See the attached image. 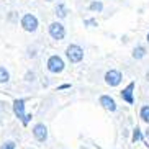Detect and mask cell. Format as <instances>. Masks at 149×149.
<instances>
[{"label": "cell", "instance_id": "cell-1", "mask_svg": "<svg viewBox=\"0 0 149 149\" xmlns=\"http://www.w3.org/2000/svg\"><path fill=\"white\" fill-rule=\"evenodd\" d=\"M66 56L72 64H77V62H80L84 59V49L79 44H69L66 49Z\"/></svg>", "mask_w": 149, "mask_h": 149}, {"label": "cell", "instance_id": "cell-2", "mask_svg": "<svg viewBox=\"0 0 149 149\" xmlns=\"http://www.w3.org/2000/svg\"><path fill=\"white\" fill-rule=\"evenodd\" d=\"M46 66H48V70L51 74H61L62 70H64V67H66V64H64L61 56L54 54V56H51L48 59V64Z\"/></svg>", "mask_w": 149, "mask_h": 149}, {"label": "cell", "instance_id": "cell-3", "mask_svg": "<svg viewBox=\"0 0 149 149\" xmlns=\"http://www.w3.org/2000/svg\"><path fill=\"white\" fill-rule=\"evenodd\" d=\"M38 18L35 17V15H31V13H26V15H23L22 18V26L25 31H28V33H35L36 30H38Z\"/></svg>", "mask_w": 149, "mask_h": 149}, {"label": "cell", "instance_id": "cell-4", "mask_svg": "<svg viewBox=\"0 0 149 149\" xmlns=\"http://www.w3.org/2000/svg\"><path fill=\"white\" fill-rule=\"evenodd\" d=\"M49 36L56 41L64 40V36H66V28H64V25L59 23V22L51 23V25H49Z\"/></svg>", "mask_w": 149, "mask_h": 149}, {"label": "cell", "instance_id": "cell-5", "mask_svg": "<svg viewBox=\"0 0 149 149\" xmlns=\"http://www.w3.org/2000/svg\"><path fill=\"white\" fill-rule=\"evenodd\" d=\"M121 80H123V74L120 72V70H116V69H110L108 72L105 74V84L110 85V87H116V85H120Z\"/></svg>", "mask_w": 149, "mask_h": 149}, {"label": "cell", "instance_id": "cell-6", "mask_svg": "<svg viewBox=\"0 0 149 149\" xmlns=\"http://www.w3.org/2000/svg\"><path fill=\"white\" fill-rule=\"evenodd\" d=\"M33 136L36 138V141L40 143H46L48 141V128L44 123H36L33 126Z\"/></svg>", "mask_w": 149, "mask_h": 149}, {"label": "cell", "instance_id": "cell-7", "mask_svg": "<svg viewBox=\"0 0 149 149\" xmlns=\"http://www.w3.org/2000/svg\"><path fill=\"white\" fill-rule=\"evenodd\" d=\"M25 98H17V100L13 102V113H15V116H17L18 120H22L23 121V118L26 116V113H25Z\"/></svg>", "mask_w": 149, "mask_h": 149}, {"label": "cell", "instance_id": "cell-8", "mask_svg": "<svg viewBox=\"0 0 149 149\" xmlns=\"http://www.w3.org/2000/svg\"><path fill=\"white\" fill-rule=\"evenodd\" d=\"M134 85H136L134 82H130L126 87L121 90V98L126 102V103H130V105H133V103H134V97H133V92H134Z\"/></svg>", "mask_w": 149, "mask_h": 149}, {"label": "cell", "instance_id": "cell-9", "mask_svg": "<svg viewBox=\"0 0 149 149\" xmlns=\"http://www.w3.org/2000/svg\"><path fill=\"white\" fill-rule=\"evenodd\" d=\"M100 105L108 111H116V102L110 95H102L100 97Z\"/></svg>", "mask_w": 149, "mask_h": 149}, {"label": "cell", "instance_id": "cell-10", "mask_svg": "<svg viewBox=\"0 0 149 149\" xmlns=\"http://www.w3.org/2000/svg\"><path fill=\"white\" fill-rule=\"evenodd\" d=\"M144 56H146V48L144 46H136V48L133 49V57H134V59H143Z\"/></svg>", "mask_w": 149, "mask_h": 149}, {"label": "cell", "instance_id": "cell-11", "mask_svg": "<svg viewBox=\"0 0 149 149\" xmlns=\"http://www.w3.org/2000/svg\"><path fill=\"white\" fill-rule=\"evenodd\" d=\"M139 118L143 120L144 123H148V125H149V105L141 107V110H139Z\"/></svg>", "mask_w": 149, "mask_h": 149}, {"label": "cell", "instance_id": "cell-12", "mask_svg": "<svg viewBox=\"0 0 149 149\" xmlns=\"http://www.w3.org/2000/svg\"><path fill=\"white\" fill-rule=\"evenodd\" d=\"M10 80V74H8V70L5 69V67L0 66V84H7Z\"/></svg>", "mask_w": 149, "mask_h": 149}, {"label": "cell", "instance_id": "cell-13", "mask_svg": "<svg viewBox=\"0 0 149 149\" xmlns=\"http://www.w3.org/2000/svg\"><path fill=\"white\" fill-rule=\"evenodd\" d=\"M56 15L59 18H66V15H67V10H66V7H64V5L62 3H59L56 7Z\"/></svg>", "mask_w": 149, "mask_h": 149}, {"label": "cell", "instance_id": "cell-14", "mask_svg": "<svg viewBox=\"0 0 149 149\" xmlns=\"http://www.w3.org/2000/svg\"><path fill=\"white\" fill-rule=\"evenodd\" d=\"M88 8L92 10V12H97V13H100L102 10H103V3H102V2H92Z\"/></svg>", "mask_w": 149, "mask_h": 149}, {"label": "cell", "instance_id": "cell-15", "mask_svg": "<svg viewBox=\"0 0 149 149\" xmlns=\"http://www.w3.org/2000/svg\"><path fill=\"white\" fill-rule=\"evenodd\" d=\"M141 139H143V133H141L139 128L136 126L134 130H133V141L136 143V141H141Z\"/></svg>", "mask_w": 149, "mask_h": 149}, {"label": "cell", "instance_id": "cell-16", "mask_svg": "<svg viewBox=\"0 0 149 149\" xmlns=\"http://www.w3.org/2000/svg\"><path fill=\"white\" fill-rule=\"evenodd\" d=\"M17 144H15V141H5L3 144L0 146V149H15Z\"/></svg>", "mask_w": 149, "mask_h": 149}, {"label": "cell", "instance_id": "cell-17", "mask_svg": "<svg viewBox=\"0 0 149 149\" xmlns=\"http://www.w3.org/2000/svg\"><path fill=\"white\" fill-rule=\"evenodd\" d=\"M84 25H87V26H97V20L87 18V20H84Z\"/></svg>", "mask_w": 149, "mask_h": 149}, {"label": "cell", "instance_id": "cell-18", "mask_svg": "<svg viewBox=\"0 0 149 149\" xmlns=\"http://www.w3.org/2000/svg\"><path fill=\"white\" fill-rule=\"evenodd\" d=\"M30 121H31V113H26V116H25V118H23V125H25V126H28V125H30Z\"/></svg>", "mask_w": 149, "mask_h": 149}, {"label": "cell", "instance_id": "cell-19", "mask_svg": "<svg viewBox=\"0 0 149 149\" xmlns=\"http://www.w3.org/2000/svg\"><path fill=\"white\" fill-rule=\"evenodd\" d=\"M26 80L28 82H33V80H35V74H33V72H31V74H26Z\"/></svg>", "mask_w": 149, "mask_h": 149}, {"label": "cell", "instance_id": "cell-20", "mask_svg": "<svg viewBox=\"0 0 149 149\" xmlns=\"http://www.w3.org/2000/svg\"><path fill=\"white\" fill-rule=\"evenodd\" d=\"M64 88H70V84H62V85H59V90H64Z\"/></svg>", "mask_w": 149, "mask_h": 149}, {"label": "cell", "instance_id": "cell-21", "mask_svg": "<svg viewBox=\"0 0 149 149\" xmlns=\"http://www.w3.org/2000/svg\"><path fill=\"white\" fill-rule=\"evenodd\" d=\"M144 136H146V139L149 141V126H148V130H146V133H144Z\"/></svg>", "mask_w": 149, "mask_h": 149}, {"label": "cell", "instance_id": "cell-22", "mask_svg": "<svg viewBox=\"0 0 149 149\" xmlns=\"http://www.w3.org/2000/svg\"><path fill=\"white\" fill-rule=\"evenodd\" d=\"M146 40H148V43H149V33H148V36H146Z\"/></svg>", "mask_w": 149, "mask_h": 149}, {"label": "cell", "instance_id": "cell-23", "mask_svg": "<svg viewBox=\"0 0 149 149\" xmlns=\"http://www.w3.org/2000/svg\"><path fill=\"white\" fill-rule=\"evenodd\" d=\"M46 2H54V0H46Z\"/></svg>", "mask_w": 149, "mask_h": 149}]
</instances>
